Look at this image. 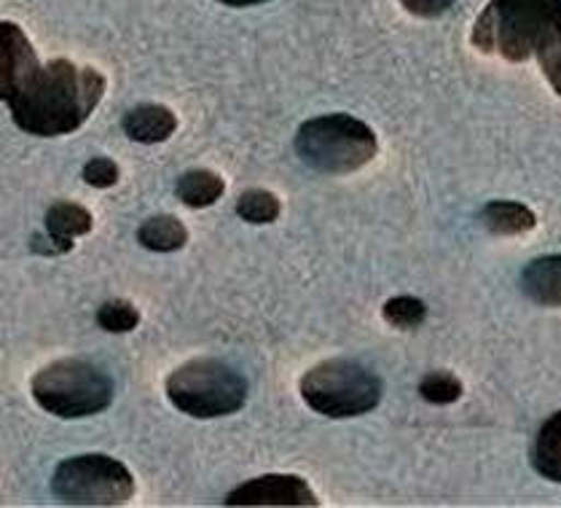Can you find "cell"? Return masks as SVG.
Returning <instances> with one entry per match:
<instances>
[{
    "mask_svg": "<svg viewBox=\"0 0 561 508\" xmlns=\"http://www.w3.org/2000/svg\"><path fill=\"white\" fill-rule=\"evenodd\" d=\"M537 59H540V68L542 74H546L548 83L553 87V92L561 94V25L553 30L551 38L540 46Z\"/></svg>",
    "mask_w": 561,
    "mask_h": 508,
    "instance_id": "obj_21",
    "label": "cell"
},
{
    "mask_svg": "<svg viewBox=\"0 0 561 508\" xmlns=\"http://www.w3.org/2000/svg\"><path fill=\"white\" fill-rule=\"evenodd\" d=\"M379 151L374 129L350 113H325L298 127L296 154L307 167L328 176L360 170Z\"/></svg>",
    "mask_w": 561,
    "mask_h": 508,
    "instance_id": "obj_3",
    "label": "cell"
},
{
    "mask_svg": "<svg viewBox=\"0 0 561 508\" xmlns=\"http://www.w3.org/2000/svg\"><path fill=\"white\" fill-rule=\"evenodd\" d=\"M522 291L542 307H561V253L529 261L522 272Z\"/></svg>",
    "mask_w": 561,
    "mask_h": 508,
    "instance_id": "obj_12",
    "label": "cell"
},
{
    "mask_svg": "<svg viewBox=\"0 0 561 508\" xmlns=\"http://www.w3.org/2000/svg\"><path fill=\"white\" fill-rule=\"evenodd\" d=\"M226 506H320L318 495L312 493L301 476L268 474L240 484L231 489L224 500Z\"/></svg>",
    "mask_w": 561,
    "mask_h": 508,
    "instance_id": "obj_8",
    "label": "cell"
},
{
    "mask_svg": "<svg viewBox=\"0 0 561 508\" xmlns=\"http://www.w3.org/2000/svg\"><path fill=\"white\" fill-rule=\"evenodd\" d=\"M401 5L409 14L422 16V20H435V16H444L455 5V0H401Z\"/></svg>",
    "mask_w": 561,
    "mask_h": 508,
    "instance_id": "obj_23",
    "label": "cell"
},
{
    "mask_svg": "<svg viewBox=\"0 0 561 508\" xmlns=\"http://www.w3.org/2000/svg\"><path fill=\"white\" fill-rule=\"evenodd\" d=\"M41 68L38 54L14 22H0V100L9 103Z\"/></svg>",
    "mask_w": 561,
    "mask_h": 508,
    "instance_id": "obj_9",
    "label": "cell"
},
{
    "mask_svg": "<svg viewBox=\"0 0 561 508\" xmlns=\"http://www.w3.org/2000/svg\"><path fill=\"white\" fill-rule=\"evenodd\" d=\"M118 178H122V170H118L116 161L107 157H94L83 165V181L94 189L116 187Z\"/></svg>",
    "mask_w": 561,
    "mask_h": 508,
    "instance_id": "obj_22",
    "label": "cell"
},
{
    "mask_svg": "<svg viewBox=\"0 0 561 508\" xmlns=\"http://www.w3.org/2000/svg\"><path fill=\"white\" fill-rule=\"evenodd\" d=\"M167 398L183 415L215 420L240 411L248 402V380L215 358H194L167 376Z\"/></svg>",
    "mask_w": 561,
    "mask_h": 508,
    "instance_id": "obj_5",
    "label": "cell"
},
{
    "mask_svg": "<svg viewBox=\"0 0 561 508\" xmlns=\"http://www.w3.org/2000/svg\"><path fill=\"white\" fill-rule=\"evenodd\" d=\"M46 237H33L35 253L59 256L73 250V240L81 235H89L94 226L92 213L76 202H54L46 211Z\"/></svg>",
    "mask_w": 561,
    "mask_h": 508,
    "instance_id": "obj_10",
    "label": "cell"
},
{
    "mask_svg": "<svg viewBox=\"0 0 561 508\" xmlns=\"http://www.w3.org/2000/svg\"><path fill=\"white\" fill-rule=\"evenodd\" d=\"M103 94L105 79L100 70L79 68L70 59H51L9 100V108L22 133L59 137L81 129Z\"/></svg>",
    "mask_w": 561,
    "mask_h": 508,
    "instance_id": "obj_1",
    "label": "cell"
},
{
    "mask_svg": "<svg viewBox=\"0 0 561 508\" xmlns=\"http://www.w3.org/2000/svg\"><path fill=\"white\" fill-rule=\"evenodd\" d=\"M483 229H489L497 237H513V235H527L537 226V215L529 211L522 202L508 200H494L483 205L481 211Z\"/></svg>",
    "mask_w": 561,
    "mask_h": 508,
    "instance_id": "obj_13",
    "label": "cell"
},
{
    "mask_svg": "<svg viewBox=\"0 0 561 508\" xmlns=\"http://www.w3.org/2000/svg\"><path fill=\"white\" fill-rule=\"evenodd\" d=\"M51 489L68 506H124L133 500V471L111 455H76L54 469Z\"/></svg>",
    "mask_w": 561,
    "mask_h": 508,
    "instance_id": "obj_7",
    "label": "cell"
},
{
    "mask_svg": "<svg viewBox=\"0 0 561 508\" xmlns=\"http://www.w3.org/2000/svg\"><path fill=\"white\" fill-rule=\"evenodd\" d=\"M279 211H283V207H279L277 196L264 189H250L244 191V194H240V200H237V215L255 226L274 224V221L279 218Z\"/></svg>",
    "mask_w": 561,
    "mask_h": 508,
    "instance_id": "obj_17",
    "label": "cell"
},
{
    "mask_svg": "<svg viewBox=\"0 0 561 508\" xmlns=\"http://www.w3.org/2000/svg\"><path fill=\"white\" fill-rule=\"evenodd\" d=\"M561 25V0H489L473 25V46L508 63L540 52Z\"/></svg>",
    "mask_w": 561,
    "mask_h": 508,
    "instance_id": "obj_2",
    "label": "cell"
},
{
    "mask_svg": "<svg viewBox=\"0 0 561 508\" xmlns=\"http://www.w3.org/2000/svg\"><path fill=\"white\" fill-rule=\"evenodd\" d=\"M218 3L231 5V9H248V5H261L266 3V0H218Z\"/></svg>",
    "mask_w": 561,
    "mask_h": 508,
    "instance_id": "obj_24",
    "label": "cell"
},
{
    "mask_svg": "<svg viewBox=\"0 0 561 508\" xmlns=\"http://www.w3.org/2000/svg\"><path fill=\"white\" fill-rule=\"evenodd\" d=\"M226 183L218 172L213 170H188L178 178L175 194L178 200L186 207L202 211V207H210L224 196Z\"/></svg>",
    "mask_w": 561,
    "mask_h": 508,
    "instance_id": "obj_16",
    "label": "cell"
},
{
    "mask_svg": "<svg viewBox=\"0 0 561 508\" xmlns=\"http://www.w3.org/2000/svg\"><path fill=\"white\" fill-rule=\"evenodd\" d=\"M35 404L62 420H79L105 411L113 402V380L83 358H62L41 369L30 382Z\"/></svg>",
    "mask_w": 561,
    "mask_h": 508,
    "instance_id": "obj_4",
    "label": "cell"
},
{
    "mask_svg": "<svg viewBox=\"0 0 561 508\" xmlns=\"http://www.w3.org/2000/svg\"><path fill=\"white\" fill-rule=\"evenodd\" d=\"M533 465L548 482L561 484V411L548 417L535 436Z\"/></svg>",
    "mask_w": 561,
    "mask_h": 508,
    "instance_id": "obj_14",
    "label": "cell"
},
{
    "mask_svg": "<svg viewBox=\"0 0 561 508\" xmlns=\"http://www.w3.org/2000/svg\"><path fill=\"white\" fill-rule=\"evenodd\" d=\"M420 396L425 398L427 404H435V406L455 404L457 398L462 396V382H459L457 376L449 372H433V374L422 376Z\"/></svg>",
    "mask_w": 561,
    "mask_h": 508,
    "instance_id": "obj_20",
    "label": "cell"
},
{
    "mask_svg": "<svg viewBox=\"0 0 561 508\" xmlns=\"http://www.w3.org/2000/svg\"><path fill=\"white\" fill-rule=\"evenodd\" d=\"M98 326L107 334H129L140 326V313L133 302L113 298L98 309Z\"/></svg>",
    "mask_w": 561,
    "mask_h": 508,
    "instance_id": "obj_19",
    "label": "cell"
},
{
    "mask_svg": "<svg viewBox=\"0 0 561 508\" xmlns=\"http://www.w3.org/2000/svg\"><path fill=\"white\" fill-rule=\"evenodd\" d=\"M122 127L129 140L153 146V143H164L175 135L178 116L167 105L146 103L129 108L122 118Z\"/></svg>",
    "mask_w": 561,
    "mask_h": 508,
    "instance_id": "obj_11",
    "label": "cell"
},
{
    "mask_svg": "<svg viewBox=\"0 0 561 508\" xmlns=\"http://www.w3.org/2000/svg\"><path fill=\"white\" fill-rule=\"evenodd\" d=\"M137 242L153 253H175L188 242V229L175 215H153L137 229Z\"/></svg>",
    "mask_w": 561,
    "mask_h": 508,
    "instance_id": "obj_15",
    "label": "cell"
},
{
    "mask_svg": "<svg viewBox=\"0 0 561 508\" xmlns=\"http://www.w3.org/2000/svg\"><path fill=\"white\" fill-rule=\"evenodd\" d=\"M381 315L390 326L403 328V331H411V328H420L427 318V307L422 298L414 296H396L381 307Z\"/></svg>",
    "mask_w": 561,
    "mask_h": 508,
    "instance_id": "obj_18",
    "label": "cell"
},
{
    "mask_svg": "<svg viewBox=\"0 0 561 508\" xmlns=\"http://www.w3.org/2000/svg\"><path fill=\"white\" fill-rule=\"evenodd\" d=\"M385 385L371 369L350 358H333L301 376V398L309 409L331 420H350L374 411Z\"/></svg>",
    "mask_w": 561,
    "mask_h": 508,
    "instance_id": "obj_6",
    "label": "cell"
}]
</instances>
